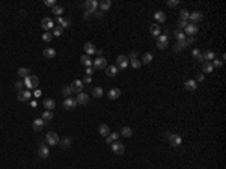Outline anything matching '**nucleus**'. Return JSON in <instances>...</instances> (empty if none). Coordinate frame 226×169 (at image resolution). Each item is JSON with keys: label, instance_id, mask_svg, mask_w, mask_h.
<instances>
[{"label": "nucleus", "instance_id": "obj_1", "mask_svg": "<svg viewBox=\"0 0 226 169\" xmlns=\"http://www.w3.org/2000/svg\"><path fill=\"white\" fill-rule=\"evenodd\" d=\"M39 85V79H38V77L36 76H27V77H26V79H24V86L26 88H27V89H33V88H36Z\"/></svg>", "mask_w": 226, "mask_h": 169}, {"label": "nucleus", "instance_id": "obj_2", "mask_svg": "<svg viewBox=\"0 0 226 169\" xmlns=\"http://www.w3.org/2000/svg\"><path fill=\"white\" fill-rule=\"evenodd\" d=\"M45 140H47V144H48V145H51V147H56V145H59V142H60V139H59L57 133H55V132H48V133L45 134Z\"/></svg>", "mask_w": 226, "mask_h": 169}, {"label": "nucleus", "instance_id": "obj_3", "mask_svg": "<svg viewBox=\"0 0 226 169\" xmlns=\"http://www.w3.org/2000/svg\"><path fill=\"white\" fill-rule=\"evenodd\" d=\"M128 65H130V60H128L127 56L121 55V56L116 58V68H118V70H125Z\"/></svg>", "mask_w": 226, "mask_h": 169}, {"label": "nucleus", "instance_id": "obj_4", "mask_svg": "<svg viewBox=\"0 0 226 169\" xmlns=\"http://www.w3.org/2000/svg\"><path fill=\"white\" fill-rule=\"evenodd\" d=\"M92 67L95 70H105L107 68V59L105 58H97L94 60V63H92Z\"/></svg>", "mask_w": 226, "mask_h": 169}, {"label": "nucleus", "instance_id": "obj_5", "mask_svg": "<svg viewBox=\"0 0 226 169\" xmlns=\"http://www.w3.org/2000/svg\"><path fill=\"white\" fill-rule=\"evenodd\" d=\"M202 20H204V12H202V11H194V12H192V14H190L189 23H193V24H196V23L202 21Z\"/></svg>", "mask_w": 226, "mask_h": 169}, {"label": "nucleus", "instance_id": "obj_6", "mask_svg": "<svg viewBox=\"0 0 226 169\" xmlns=\"http://www.w3.org/2000/svg\"><path fill=\"white\" fill-rule=\"evenodd\" d=\"M112 151L116 154V155H121V154H124V151H125V147H124V144H121V142H118V140H115V142H112Z\"/></svg>", "mask_w": 226, "mask_h": 169}, {"label": "nucleus", "instance_id": "obj_7", "mask_svg": "<svg viewBox=\"0 0 226 169\" xmlns=\"http://www.w3.org/2000/svg\"><path fill=\"white\" fill-rule=\"evenodd\" d=\"M167 139H169V144L172 147H181V144H182V137L179 134H176V133H172Z\"/></svg>", "mask_w": 226, "mask_h": 169}, {"label": "nucleus", "instance_id": "obj_8", "mask_svg": "<svg viewBox=\"0 0 226 169\" xmlns=\"http://www.w3.org/2000/svg\"><path fill=\"white\" fill-rule=\"evenodd\" d=\"M98 5L100 3L97 2V0H88V2H85V9H86V12L92 14V12H97Z\"/></svg>", "mask_w": 226, "mask_h": 169}, {"label": "nucleus", "instance_id": "obj_9", "mask_svg": "<svg viewBox=\"0 0 226 169\" xmlns=\"http://www.w3.org/2000/svg\"><path fill=\"white\" fill-rule=\"evenodd\" d=\"M169 44V38L167 35H160V36H157V47L160 48V50H164Z\"/></svg>", "mask_w": 226, "mask_h": 169}, {"label": "nucleus", "instance_id": "obj_10", "mask_svg": "<svg viewBox=\"0 0 226 169\" xmlns=\"http://www.w3.org/2000/svg\"><path fill=\"white\" fill-rule=\"evenodd\" d=\"M83 82L82 80H74L71 85H70V88H71V91L72 92H75V94H80V92H83Z\"/></svg>", "mask_w": 226, "mask_h": 169}, {"label": "nucleus", "instance_id": "obj_11", "mask_svg": "<svg viewBox=\"0 0 226 169\" xmlns=\"http://www.w3.org/2000/svg\"><path fill=\"white\" fill-rule=\"evenodd\" d=\"M185 35H189V36H194L196 33H197V30H199V27H197V24H193V23H189L187 26H185Z\"/></svg>", "mask_w": 226, "mask_h": 169}, {"label": "nucleus", "instance_id": "obj_12", "mask_svg": "<svg viewBox=\"0 0 226 169\" xmlns=\"http://www.w3.org/2000/svg\"><path fill=\"white\" fill-rule=\"evenodd\" d=\"M41 26H42V29H44L45 32H50V29H55V23H53V20H51V18H48V17L42 18Z\"/></svg>", "mask_w": 226, "mask_h": 169}, {"label": "nucleus", "instance_id": "obj_13", "mask_svg": "<svg viewBox=\"0 0 226 169\" xmlns=\"http://www.w3.org/2000/svg\"><path fill=\"white\" fill-rule=\"evenodd\" d=\"M30 97H32V94H30V91L27 89V91H20V92L17 94V98H18V101H21V103H24V101H29L30 100Z\"/></svg>", "mask_w": 226, "mask_h": 169}, {"label": "nucleus", "instance_id": "obj_14", "mask_svg": "<svg viewBox=\"0 0 226 169\" xmlns=\"http://www.w3.org/2000/svg\"><path fill=\"white\" fill-rule=\"evenodd\" d=\"M63 107L66 109V110H72V109H75L77 107V101H75V98H65V101H63Z\"/></svg>", "mask_w": 226, "mask_h": 169}, {"label": "nucleus", "instance_id": "obj_15", "mask_svg": "<svg viewBox=\"0 0 226 169\" xmlns=\"http://www.w3.org/2000/svg\"><path fill=\"white\" fill-rule=\"evenodd\" d=\"M50 155V150L47 145H39L38 148V157H41V159H47Z\"/></svg>", "mask_w": 226, "mask_h": 169}, {"label": "nucleus", "instance_id": "obj_16", "mask_svg": "<svg viewBox=\"0 0 226 169\" xmlns=\"http://www.w3.org/2000/svg\"><path fill=\"white\" fill-rule=\"evenodd\" d=\"M56 23H57V26H60L62 29H68V27H71V24H72L71 20H68V18H62V17H57Z\"/></svg>", "mask_w": 226, "mask_h": 169}, {"label": "nucleus", "instance_id": "obj_17", "mask_svg": "<svg viewBox=\"0 0 226 169\" xmlns=\"http://www.w3.org/2000/svg\"><path fill=\"white\" fill-rule=\"evenodd\" d=\"M75 101H77V104L85 106V104H88V103H89V95L85 94V92H80V94L75 97Z\"/></svg>", "mask_w": 226, "mask_h": 169}, {"label": "nucleus", "instance_id": "obj_18", "mask_svg": "<svg viewBox=\"0 0 226 169\" xmlns=\"http://www.w3.org/2000/svg\"><path fill=\"white\" fill-rule=\"evenodd\" d=\"M44 125H45V122L42 121V118H36L35 121H33V130L35 132H41V130L44 128Z\"/></svg>", "mask_w": 226, "mask_h": 169}, {"label": "nucleus", "instance_id": "obj_19", "mask_svg": "<svg viewBox=\"0 0 226 169\" xmlns=\"http://www.w3.org/2000/svg\"><path fill=\"white\" fill-rule=\"evenodd\" d=\"M85 51H86V55L90 56V55H95V51H97V47L92 44V42H85Z\"/></svg>", "mask_w": 226, "mask_h": 169}, {"label": "nucleus", "instance_id": "obj_20", "mask_svg": "<svg viewBox=\"0 0 226 169\" xmlns=\"http://www.w3.org/2000/svg\"><path fill=\"white\" fill-rule=\"evenodd\" d=\"M98 133H100L101 136H104V137H107V136L110 134V128H109V125H107V124H101V125L98 127Z\"/></svg>", "mask_w": 226, "mask_h": 169}, {"label": "nucleus", "instance_id": "obj_21", "mask_svg": "<svg viewBox=\"0 0 226 169\" xmlns=\"http://www.w3.org/2000/svg\"><path fill=\"white\" fill-rule=\"evenodd\" d=\"M154 18H155L157 23H164L166 21V14L163 11H155L154 12Z\"/></svg>", "mask_w": 226, "mask_h": 169}, {"label": "nucleus", "instance_id": "obj_22", "mask_svg": "<svg viewBox=\"0 0 226 169\" xmlns=\"http://www.w3.org/2000/svg\"><path fill=\"white\" fill-rule=\"evenodd\" d=\"M42 104H44V107H45L47 110H53V109L56 107V101L51 100V98H45V100L42 101Z\"/></svg>", "mask_w": 226, "mask_h": 169}, {"label": "nucleus", "instance_id": "obj_23", "mask_svg": "<svg viewBox=\"0 0 226 169\" xmlns=\"http://www.w3.org/2000/svg\"><path fill=\"white\" fill-rule=\"evenodd\" d=\"M189 47V44H187V41L185 40H181V41H176V44H175V51H184L185 48Z\"/></svg>", "mask_w": 226, "mask_h": 169}, {"label": "nucleus", "instance_id": "obj_24", "mask_svg": "<svg viewBox=\"0 0 226 169\" xmlns=\"http://www.w3.org/2000/svg\"><path fill=\"white\" fill-rule=\"evenodd\" d=\"M118 73H119V70L116 68V65H109V67L105 68V74H107V77H115Z\"/></svg>", "mask_w": 226, "mask_h": 169}, {"label": "nucleus", "instance_id": "obj_25", "mask_svg": "<svg viewBox=\"0 0 226 169\" xmlns=\"http://www.w3.org/2000/svg\"><path fill=\"white\" fill-rule=\"evenodd\" d=\"M184 88L187 89V91H194L196 88H197V82L196 80H185V83H184Z\"/></svg>", "mask_w": 226, "mask_h": 169}, {"label": "nucleus", "instance_id": "obj_26", "mask_svg": "<svg viewBox=\"0 0 226 169\" xmlns=\"http://www.w3.org/2000/svg\"><path fill=\"white\" fill-rule=\"evenodd\" d=\"M149 32H151V35L155 36V38L161 35V29H160V26H158V24H152L151 27H149Z\"/></svg>", "mask_w": 226, "mask_h": 169}, {"label": "nucleus", "instance_id": "obj_27", "mask_svg": "<svg viewBox=\"0 0 226 169\" xmlns=\"http://www.w3.org/2000/svg\"><path fill=\"white\" fill-rule=\"evenodd\" d=\"M119 97H121V89L113 88V89L109 91V98H110V100H116V98H119Z\"/></svg>", "mask_w": 226, "mask_h": 169}, {"label": "nucleus", "instance_id": "obj_28", "mask_svg": "<svg viewBox=\"0 0 226 169\" xmlns=\"http://www.w3.org/2000/svg\"><path fill=\"white\" fill-rule=\"evenodd\" d=\"M80 62L85 65V67H88V68H89V67H92V63H94V60H92V59H90V56H88V55H83V56L80 58Z\"/></svg>", "mask_w": 226, "mask_h": 169}, {"label": "nucleus", "instance_id": "obj_29", "mask_svg": "<svg viewBox=\"0 0 226 169\" xmlns=\"http://www.w3.org/2000/svg\"><path fill=\"white\" fill-rule=\"evenodd\" d=\"M47 59H53L56 56V50L55 48H44V53H42Z\"/></svg>", "mask_w": 226, "mask_h": 169}, {"label": "nucleus", "instance_id": "obj_30", "mask_svg": "<svg viewBox=\"0 0 226 169\" xmlns=\"http://www.w3.org/2000/svg\"><path fill=\"white\" fill-rule=\"evenodd\" d=\"M59 144H60L62 148H70L71 144H72V140H71V137H63V139L59 142Z\"/></svg>", "mask_w": 226, "mask_h": 169}, {"label": "nucleus", "instance_id": "obj_31", "mask_svg": "<svg viewBox=\"0 0 226 169\" xmlns=\"http://www.w3.org/2000/svg\"><path fill=\"white\" fill-rule=\"evenodd\" d=\"M118 137H119V133H110L107 137H105V142H107V145H110L112 142H115V140H118Z\"/></svg>", "mask_w": 226, "mask_h": 169}, {"label": "nucleus", "instance_id": "obj_32", "mask_svg": "<svg viewBox=\"0 0 226 169\" xmlns=\"http://www.w3.org/2000/svg\"><path fill=\"white\" fill-rule=\"evenodd\" d=\"M41 118H42V121H44V122H48V121H51V119H53V112H51V110H45V112L42 113V116H41Z\"/></svg>", "mask_w": 226, "mask_h": 169}, {"label": "nucleus", "instance_id": "obj_33", "mask_svg": "<svg viewBox=\"0 0 226 169\" xmlns=\"http://www.w3.org/2000/svg\"><path fill=\"white\" fill-rule=\"evenodd\" d=\"M121 136H124V137H131V136H133V128L124 127V128L121 130Z\"/></svg>", "mask_w": 226, "mask_h": 169}, {"label": "nucleus", "instance_id": "obj_34", "mask_svg": "<svg viewBox=\"0 0 226 169\" xmlns=\"http://www.w3.org/2000/svg\"><path fill=\"white\" fill-rule=\"evenodd\" d=\"M190 18V12L187 9H181L179 11V20H185V21H189Z\"/></svg>", "mask_w": 226, "mask_h": 169}, {"label": "nucleus", "instance_id": "obj_35", "mask_svg": "<svg viewBox=\"0 0 226 169\" xmlns=\"http://www.w3.org/2000/svg\"><path fill=\"white\" fill-rule=\"evenodd\" d=\"M212 70H214V67L211 65V62H204L202 63V71L204 73H212Z\"/></svg>", "mask_w": 226, "mask_h": 169}, {"label": "nucleus", "instance_id": "obj_36", "mask_svg": "<svg viewBox=\"0 0 226 169\" xmlns=\"http://www.w3.org/2000/svg\"><path fill=\"white\" fill-rule=\"evenodd\" d=\"M17 73H18V76H20V77H24V79H26L27 76H30V70H29V68H23V67H21V68H18V71H17Z\"/></svg>", "mask_w": 226, "mask_h": 169}, {"label": "nucleus", "instance_id": "obj_37", "mask_svg": "<svg viewBox=\"0 0 226 169\" xmlns=\"http://www.w3.org/2000/svg\"><path fill=\"white\" fill-rule=\"evenodd\" d=\"M204 59H205V62H209V60H212V59H216V55H214V51H205L204 53Z\"/></svg>", "mask_w": 226, "mask_h": 169}, {"label": "nucleus", "instance_id": "obj_38", "mask_svg": "<svg viewBox=\"0 0 226 169\" xmlns=\"http://www.w3.org/2000/svg\"><path fill=\"white\" fill-rule=\"evenodd\" d=\"M92 94H94V97H95V98H101V97H103V94H104V91H103V88L97 86V88H94V91H92Z\"/></svg>", "mask_w": 226, "mask_h": 169}, {"label": "nucleus", "instance_id": "obj_39", "mask_svg": "<svg viewBox=\"0 0 226 169\" xmlns=\"http://www.w3.org/2000/svg\"><path fill=\"white\" fill-rule=\"evenodd\" d=\"M152 58H154V56H152L151 53H145V55L142 56V60H140V62H142V63H151V62H152Z\"/></svg>", "mask_w": 226, "mask_h": 169}, {"label": "nucleus", "instance_id": "obj_40", "mask_svg": "<svg viewBox=\"0 0 226 169\" xmlns=\"http://www.w3.org/2000/svg\"><path fill=\"white\" fill-rule=\"evenodd\" d=\"M98 6L101 8V11H107V9H110V6H112V2H110V0H104V2H101Z\"/></svg>", "mask_w": 226, "mask_h": 169}, {"label": "nucleus", "instance_id": "obj_41", "mask_svg": "<svg viewBox=\"0 0 226 169\" xmlns=\"http://www.w3.org/2000/svg\"><path fill=\"white\" fill-rule=\"evenodd\" d=\"M53 14H55V15H57V17H62V14H63V8L56 5L55 8H53Z\"/></svg>", "mask_w": 226, "mask_h": 169}, {"label": "nucleus", "instance_id": "obj_42", "mask_svg": "<svg viewBox=\"0 0 226 169\" xmlns=\"http://www.w3.org/2000/svg\"><path fill=\"white\" fill-rule=\"evenodd\" d=\"M62 94H63V97L70 98V97H71V94H72V91H71V88H70V86H65V88H62Z\"/></svg>", "mask_w": 226, "mask_h": 169}, {"label": "nucleus", "instance_id": "obj_43", "mask_svg": "<svg viewBox=\"0 0 226 169\" xmlns=\"http://www.w3.org/2000/svg\"><path fill=\"white\" fill-rule=\"evenodd\" d=\"M130 65H131V67L133 68H140L142 67V62H140V59H133V60H130Z\"/></svg>", "mask_w": 226, "mask_h": 169}, {"label": "nucleus", "instance_id": "obj_44", "mask_svg": "<svg viewBox=\"0 0 226 169\" xmlns=\"http://www.w3.org/2000/svg\"><path fill=\"white\" fill-rule=\"evenodd\" d=\"M63 33V29L60 26H55V29H53V36H60Z\"/></svg>", "mask_w": 226, "mask_h": 169}, {"label": "nucleus", "instance_id": "obj_45", "mask_svg": "<svg viewBox=\"0 0 226 169\" xmlns=\"http://www.w3.org/2000/svg\"><path fill=\"white\" fill-rule=\"evenodd\" d=\"M174 33H175V38H176L178 41H181V40H185V33H184L182 30H175Z\"/></svg>", "mask_w": 226, "mask_h": 169}, {"label": "nucleus", "instance_id": "obj_46", "mask_svg": "<svg viewBox=\"0 0 226 169\" xmlns=\"http://www.w3.org/2000/svg\"><path fill=\"white\" fill-rule=\"evenodd\" d=\"M53 40V35L50 33V32H45L44 35H42V41H45V42H50Z\"/></svg>", "mask_w": 226, "mask_h": 169}, {"label": "nucleus", "instance_id": "obj_47", "mask_svg": "<svg viewBox=\"0 0 226 169\" xmlns=\"http://www.w3.org/2000/svg\"><path fill=\"white\" fill-rule=\"evenodd\" d=\"M212 67H214V68H220L222 67V65H223V60H220V59H212Z\"/></svg>", "mask_w": 226, "mask_h": 169}, {"label": "nucleus", "instance_id": "obj_48", "mask_svg": "<svg viewBox=\"0 0 226 169\" xmlns=\"http://www.w3.org/2000/svg\"><path fill=\"white\" fill-rule=\"evenodd\" d=\"M179 5V0H167V6L169 8H175Z\"/></svg>", "mask_w": 226, "mask_h": 169}, {"label": "nucleus", "instance_id": "obj_49", "mask_svg": "<svg viewBox=\"0 0 226 169\" xmlns=\"http://www.w3.org/2000/svg\"><path fill=\"white\" fill-rule=\"evenodd\" d=\"M44 5L48 6V8H55L56 6V2H55V0H44Z\"/></svg>", "mask_w": 226, "mask_h": 169}, {"label": "nucleus", "instance_id": "obj_50", "mask_svg": "<svg viewBox=\"0 0 226 169\" xmlns=\"http://www.w3.org/2000/svg\"><path fill=\"white\" fill-rule=\"evenodd\" d=\"M15 89L18 91V92H20V91H23V89H24V83H23V82H17V83H15Z\"/></svg>", "mask_w": 226, "mask_h": 169}, {"label": "nucleus", "instance_id": "obj_51", "mask_svg": "<svg viewBox=\"0 0 226 169\" xmlns=\"http://www.w3.org/2000/svg\"><path fill=\"white\" fill-rule=\"evenodd\" d=\"M128 60H133V59H137V51H131V53L127 56Z\"/></svg>", "mask_w": 226, "mask_h": 169}, {"label": "nucleus", "instance_id": "obj_52", "mask_svg": "<svg viewBox=\"0 0 226 169\" xmlns=\"http://www.w3.org/2000/svg\"><path fill=\"white\" fill-rule=\"evenodd\" d=\"M94 73H95V68H94V67H89V68H86V76H89V77H90Z\"/></svg>", "mask_w": 226, "mask_h": 169}, {"label": "nucleus", "instance_id": "obj_53", "mask_svg": "<svg viewBox=\"0 0 226 169\" xmlns=\"http://www.w3.org/2000/svg\"><path fill=\"white\" fill-rule=\"evenodd\" d=\"M187 24H189V21H185V20H178V27H185Z\"/></svg>", "mask_w": 226, "mask_h": 169}, {"label": "nucleus", "instance_id": "obj_54", "mask_svg": "<svg viewBox=\"0 0 226 169\" xmlns=\"http://www.w3.org/2000/svg\"><path fill=\"white\" fill-rule=\"evenodd\" d=\"M201 53H202V51H201V50H197V48H194V50L192 51V56H193V58L196 59V58H197L199 55H201Z\"/></svg>", "mask_w": 226, "mask_h": 169}, {"label": "nucleus", "instance_id": "obj_55", "mask_svg": "<svg viewBox=\"0 0 226 169\" xmlns=\"http://www.w3.org/2000/svg\"><path fill=\"white\" fill-rule=\"evenodd\" d=\"M82 82H83V85H85V83H90V82H92V77H89V76H85Z\"/></svg>", "mask_w": 226, "mask_h": 169}, {"label": "nucleus", "instance_id": "obj_56", "mask_svg": "<svg viewBox=\"0 0 226 169\" xmlns=\"http://www.w3.org/2000/svg\"><path fill=\"white\" fill-rule=\"evenodd\" d=\"M204 79H205V76L201 73V74H197V77H196V82H202Z\"/></svg>", "mask_w": 226, "mask_h": 169}, {"label": "nucleus", "instance_id": "obj_57", "mask_svg": "<svg viewBox=\"0 0 226 169\" xmlns=\"http://www.w3.org/2000/svg\"><path fill=\"white\" fill-rule=\"evenodd\" d=\"M185 41H187V44H193L196 40H194V36H190V38H185Z\"/></svg>", "mask_w": 226, "mask_h": 169}, {"label": "nucleus", "instance_id": "obj_58", "mask_svg": "<svg viewBox=\"0 0 226 169\" xmlns=\"http://www.w3.org/2000/svg\"><path fill=\"white\" fill-rule=\"evenodd\" d=\"M95 53L98 55V58H103V50H101V48H97V51H95Z\"/></svg>", "mask_w": 226, "mask_h": 169}, {"label": "nucleus", "instance_id": "obj_59", "mask_svg": "<svg viewBox=\"0 0 226 169\" xmlns=\"http://www.w3.org/2000/svg\"><path fill=\"white\" fill-rule=\"evenodd\" d=\"M83 17H85V20H88V18L90 17V14H89V12H85V14H83Z\"/></svg>", "mask_w": 226, "mask_h": 169}, {"label": "nucleus", "instance_id": "obj_60", "mask_svg": "<svg viewBox=\"0 0 226 169\" xmlns=\"http://www.w3.org/2000/svg\"><path fill=\"white\" fill-rule=\"evenodd\" d=\"M39 95H41V91L36 89V91H35V97H39Z\"/></svg>", "mask_w": 226, "mask_h": 169}, {"label": "nucleus", "instance_id": "obj_61", "mask_svg": "<svg viewBox=\"0 0 226 169\" xmlns=\"http://www.w3.org/2000/svg\"><path fill=\"white\" fill-rule=\"evenodd\" d=\"M95 15L100 18V17H103V12H95Z\"/></svg>", "mask_w": 226, "mask_h": 169}]
</instances>
